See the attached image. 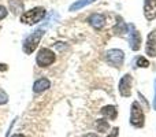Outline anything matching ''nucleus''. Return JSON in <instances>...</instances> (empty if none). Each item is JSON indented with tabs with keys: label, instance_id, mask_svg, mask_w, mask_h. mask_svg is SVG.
Returning a JSON list of instances; mask_svg holds the SVG:
<instances>
[{
	"label": "nucleus",
	"instance_id": "f03ea898",
	"mask_svg": "<svg viewBox=\"0 0 156 137\" xmlns=\"http://www.w3.org/2000/svg\"><path fill=\"white\" fill-rule=\"evenodd\" d=\"M44 36V30H36V32L30 33L23 41V52L27 55H30L32 52H34V49L38 47V43H40L41 37Z\"/></svg>",
	"mask_w": 156,
	"mask_h": 137
},
{
	"label": "nucleus",
	"instance_id": "9b49d317",
	"mask_svg": "<svg viewBox=\"0 0 156 137\" xmlns=\"http://www.w3.org/2000/svg\"><path fill=\"white\" fill-rule=\"evenodd\" d=\"M49 86H51L49 80L45 78V77H43V78H38V80L34 82V85H33V91H34L36 93H41V92L47 91Z\"/></svg>",
	"mask_w": 156,
	"mask_h": 137
},
{
	"label": "nucleus",
	"instance_id": "f8f14e48",
	"mask_svg": "<svg viewBox=\"0 0 156 137\" xmlns=\"http://www.w3.org/2000/svg\"><path fill=\"white\" fill-rule=\"evenodd\" d=\"M100 113H101V115L104 117V118L110 119V121H114V119L118 117V110H116V107H114V106H104V107L100 110Z\"/></svg>",
	"mask_w": 156,
	"mask_h": 137
},
{
	"label": "nucleus",
	"instance_id": "dca6fc26",
	"mask_svg": "<svg viewBox=\"0 0 156 137\" xmlns=\"http://www.w3.org/2000/svg\"><path fill=\"white\" fill-rule=\"evenodd\" d=\"M136 66H137V67H148L149 62L144 56H140V58H137V60H136Z\"/></svg>",
	"mask_w": 156,
	"mask_h": 137
},
{
	"label": "nucleus",
	"instance_id": "6ab92c4d",
	"mask_svg": "<svg viewBox=\"0 0 156 137\" xmlns=\"http://www.w3.org/2000/svg\"><path fill=\"white\" fill-rule=\"evenodd\" d=\"M118 135H119V128H114L107 137H118Z\"/></svg>",
	"mask_w": 156,
	"mask_h": 137
},
{
	"label": "nucleus",
	"instance_id": "f257e3e1",
	"mask_svg": "<svg viewBox=\"0 0 156 137\" xmlns=\"http://www.w3.org/2000/svg\"><path fill=\"white\" fill-rule=\"evenodd\" d=\"M45 16V10L43 7H34L33 10L26 11L21 15V22L25 25H34Z\"/></svg>",
	"mask_w": 156,
	"mask_h": 137
},
{
	"label": "nucleus",
	"instance_id": "0eeeda50",
	"mask_svg": "<svg viewBox=\"0 0 156 137\" xmlns=\"http://www.w3.org/2000/svg\"><path fill=\"white\" fill-rule=\"evenodd\" d=\"M130 33H129V44H130V48L133 51H138L141 47V36L140 33L136 30V27L133 25H130Z\"/></svg>",
	"mask_w": 156,
	"mask_h": 137
},
{
	"label": "nucleus",
	"instance_id": "412c9836",
	"mask_svg": "<svg viewBox=\"0 0 156 137\" xmlns=\"http://www.w3.org/2000/svg\"><path fill=\"white\" fill-rule=\"evenodd\" d=\"M154 108L156 110V80H155V99H154Z\"/></svg>",
	"mask_w": 156,
	"mask_h": 137
},
{
	"label": "nucleus",
	"instance_id": "1a4fd4ad",
	"mask_svg": "<svg viewBox=\"0 0 156 137\" xmlns=\"http://www.w3.org/2000/svg\"><path fill=\"white\" fill-rule=\"evenodd\" d=\"M145 51L149 56H156V30H152L148 34Z\"/></svg>",
	"mask_w": 156,
	"mask_h": 137
},
{
	"label": "nucleus",
	"instance_id": "2eb2a0df",
	"mask_svg": "<svg viewBox=\"0 0 156 137\" xmlns=\"http://www.w3.org/2000/svg\"><path fill=\"white\" fill-rule=\"evenodd\" d=\"M94 128H96L97 132L104 133L110 129V125H108V121H105V119H97L96 124H94Z\"/></svg>",
	"mask_w": 156,
	"mask_h": 137
},
{
	"label": "nucleus",
	"instance_id": "ddd939ff",
	"mask_svg": "<svg viewBox=\"0 0 156 137\" xmlns=\"http://www.w3.org/2000/svg\"><path fill=\"white\" fill-rule=\"evenodd\" d=\"M8 5L14 15H19L23 11V3L21 0H8Z\"/></svg>",
	"mask_w": 156,
	"mask_h": 137
},
{
	"label": "nucleus",
	"instance_id": "6e6552de",
	"mask_svg": "<svg viewBox=\"0 0 156 137\" xmlns=\"http://www.w3.org/2000/svg\"><path fill=\"white\" fill-rule=\"evenodd\" d=\"M144 15L148 21L156 18V0H145L144 3Z\"/></svg>",
	"mask_w": 156,
	"mask_h": 137
},
{
	"label": "nucleus",
	"instance_id": "f3484780",
	"mask_svg": "<svg viewBox=\"0 0 156 137\" xmlns=\"http://www.w3.org/2000/svg\"><path fill=\"white\" fill-rule=\"evenodd\" d=\"M7 102H8V95L5 93L3 89H0V106L5 104Z\"/></svg>",
	"mask_w": 156,
	"mask_h": 137
},
{
	"label": "nucleus",
	"instance_id": "39448f33",
	"mask_svg": "<svg viewBox=\"0 0 156 137\" xmlns=\"http://www.w3.org/2000/svg\"><path fill=\"white\" fill-rule=\"evenodd\" d=\"M55 59H56V56H55V54L51 49L41 48L40 51H38L37 58H36V62H37V65L40 66V67H48L49 65H52V63L55 62Z\"/></svg>",
	"mask_w": 156,
	"mask_h": 137
},
{
	"label": "nucleus",
	"instance_id": "4be33fe9",
	"mask_svg": "<svg viewBox=\"0 0 156 137\" xmlns=\"http://www.w3.org/2000/svg\"><path fill=\"white\" fill-rule=\"evenodd\" d=\"M83 137H99V136L94 135V133H86V135L83 136Z\"/></svg>",
	"mask_w": 156,
	"mask_h": 137
},
{
	"label": "nucleus",
	"instance_id": "9d476101",
	"mask_svg": "<svg viewBox=\"0 0 156 137\" xmlns=\"http://www.w3.org/2000/svg\"><path fill=\"white\" fill-rule=\"evenodd\" d=\"M88 22L94 27V29L100 30L105 23V16L103 15V14H92V15L89 16Z\"/></svg>",
	"mask_w": 156,
	"mask_h": 137
},
{
	"label": "nucleus",
	"instance_id": "aec40b11",
	"mask_svg": "<svg viewBox=\"0 0 156 137\" xmlns=\"http://www.w3.org/2000/svg\"><path fill=\"white\" fill-rule=\"evenodd\" d=\"M7 65H3V63H0V71H4V70H7Z\"/></svg>",
	"mask_w": 156,
	"mask_h": 137
},
{
	"label": "nucleus",
	"instance_id": "4468645a",
	"mask_svg": "<svg viewBox=\"0 0 156 137\" xmlns=\"http://www.w3.org/2000/svg\"><path fill=\"white\" fill-rule=\"evenodd\" d=\"M93 2H96V0H77L74 4L70 5V11H77V10H81V8L86 7V5L92 4Z\"/></svg>",
	"mask_w": 156,
	"mask_h": 137
},
{
	"label": "nucleus",
	"instance_id": "423d86ee",
	"mask_svg": "<svg viewBox=\"0 0 156 137\" xmlns=\"http://www.w3.org/2000/svg\"><path fill=\"white\" fill-rule=\"evenodd\" d=\"M119 92L123 97H129L132 93V75L125 74L119 82Z\"/></svg>",
	"mask_w": 156,
	"mask_h": 137
},
{
	"label": "nucleus",
	"instance_id": "20e7f679",
	"mask_svg": "<svg viewBox=\"0 0 156 137\" xmlns=\"http://www.w3.org/2000/svg\"><path fill=\"white\" fill-rule=\"evenodd\" d=\"M105 60H107V63L110 66L119 69V67H122V65H123L125 54H123V51H121V49H110V51L105 52Z\"/></svg>",
	"mask_w": 156,
	"mask_h": 137
},
{
	"label": "nucleus",
	"instance_id": "5701e85b",
	"mask_svg": "<svg viewBox=\"0 0 156 137\" xmlns=\"http://www.w3.org/2000/svg\"><path fill=\"white\" fill-rule=\"evenodd\" d=\"M11 137H25V136L21 135V133H18V135H14V136H11Z\"/></svg>",
	"mask_w": 156,
	"mask_h": 137
},
{
	"label": "nucleus",
	"instance_id": "7ed1b4c3",
	"mask_svg": "<svg viewBox=\"0 0 156 137\" xmlns=\"http://www.w3.org/2000/svg\"><path fill=\"white\" fill-rule=\"evenodd\" d=\"M130 124L134 128H143L144 124H145L144 111L138 102L132 103V108H130Z\"/></svg>",
	"mask_w": 156,
	"mask_h": 137
},
{
	"label": "nucleus",
	"instance_id": "a211bd4d",
	"mask_svg": "<svg viewBox=\"0 0 156 137\" xmlns=\"http://www.w3.org/2000/svg\"><path fill=\"white\" fill-rule=\"evenodd\" d=\"M7 14H8L7 8H5L4 5H0V21H2L3 18H5V16H7Z\"/></svg>",
	"mask_w": 156,
	"mask_h": 137
}]
</instances>
